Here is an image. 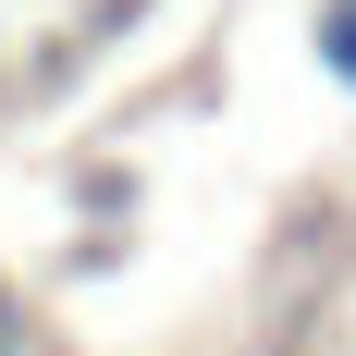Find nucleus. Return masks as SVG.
I'll return each mask as SVG.
<instances>
[{
    "instance_id": "nucleus-1",
    "label": "nucleus",
    "mask_w": 356,
    "mask_h": 356,
    "mask_svg": "<svg viewBox=\"0 0 356 356\" xmlns=\"http://www.w3.org/2000/svg\"><path fill=\"white\" fill-rule=\"evenodd\" d=\"M320 62L356 86V0H332V13H320Z\"/></svg>"
},
{
    "instance_id": "nucleus-2",
    "label": "nucleus",
    "mask_w": 356,
    "mask_h": 356,
    "mask_svg": "<svg viewBox=\"0 0 356 356\" xmlns=\"http://www.w3.org/2000/svg\"><path fill=\"white\" fill-rule=\"evenodd\" d=\"M0 356H25V307H13V295H0Z\"/></svg>"
}]
</instances>
